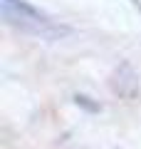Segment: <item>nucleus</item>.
I'll return each instance as SVG.
<instances>
[{"label": "nucleus", "instance_id": "obj_1", "mask_svg": "<svg viewBox=\"0 0 141 149\" xmlns=\"http://www.w3.org/2000/svg\"><path fill=\"white\" fill-rule=\"evenodd\" d=\"M0 10L12 27H17L22 32H32V35H40V37H57L64 32L59 25H55L45 13H40L27 0H0Z\"/></svg>", "mask_w": 141, "mask_h": 149}]
</instances>
